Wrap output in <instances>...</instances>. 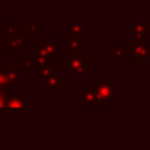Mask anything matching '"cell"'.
Here are the masks:
<instances>
[{
    "label": "cell",
    "mask_w": 150,
    "mask_h": 150,
    "mask_svg": "<svg viewBox=\"0 0 150 150\" xmlns=\"http://www.w3.org/2000/svg\"><path fill=\"white\" fill-rule=\"evenodd\" d=\"M35 47H36V52L43 54L45 56L52 60L56 59L63 52L62 48L57 46V39L55 36H48L43 42H35Z\"/></svg>",
    "instance_id": "2"
},
{
    "label": "cell",
    "mask_w": 150,
    "mask_h": 150,
    "mask_svg": "<svg viewBox=\"0 0 150 150\" xmlns=\"http://www.w3.org/2000/svg\"><path fill=\"white\" fill-rule=\"evenodd\" d=\"M79 101L82 102L86 107H104L105 105V102H103L98 97L94 84L91 86L86 84L83 89L79 91Z\"/></svg>",
    "instance_id": "3"
},
{
    "label": "cell",
    "mask_w": 150,
    "mask_h": 150,
    "mask_svg": "<svg viewBox=\"0 0 150 150\" xmlns=\"http://www.w3.org/2000/svg\"><path fill=\"white\" fill-rule=\"evenodd\" d=\"M19 68L20 69H33L30 59H20L19 60Z\"/></svg>",
    "instance_id": "17"
},
{
    "label": "cell",
    "mask_w": 150,
    "mask_h": 150,
    "mask_svg": "<svg viewBox=\"0 0 150 150\" xmlns=\"http://www.w3.org/2000/svg\"><path fill=\"white\" fill-rule=\"evenodd\" d=\"M14 63L8 64V67L5 69L6 71V79L9 87H15L20 84V70L14 67Z\"/></svg>",
    "instance_id": "9"
},
{
    "label": "cell",
    "mask_w": 150,
    "mask_h": 150,
    "mask_svg": "<svg viewBox=\"0 0 150 150\" xmlns=\"http://www.w3.org/2000/svg\"><path fill=\"white\" fill-rule=\"evenodd\" d=\"M5 42V35H4V22L0 21V43Z\"/></svg>",
    "instance_id": "19"
},
{
    "label": "cell",
    "mask_w": 150,
    "mask_h": 150,
    "mask_svg": "<svg viewBox=\"0 0 150 150\" xmlns=\"http://www.w3.org/2000/svg\"><path fill=\"white\" fill-rule=\"evenodd\" d=\"M62 83H63V77L60 74L52 76L45 81H41V84L47 90H62V88H63Z\"/></svg>",
    "instance_id": "10"
},
{
    "label": "cell",
    "mask_w": 150,
    "mask_h": 150,
    "mask_svg": "<svg viewBox=\"0 0 150 150\" xmlns=\"http://www.w3.org/2000/svg\"><path fill=\"white\" fill-rule=\"evenodd\" d=\"M94 87L96 89V93L98 97L103 102H115L116 95H115V87L109 81H102V80H95Z\"/></svg>",
    "instance_id": "4"
},
{
    "label": "cell",
    "mask_w": 150,
    "mask_h": 150,
    "mask_svg": "<svg viewBox=\"0 0 150 150\" xmlns=\"http://www.w3.org/2000/svg\"><path fill=\"white\" fill-rule=\"evenodd\" d=\"M42 29V25L40 21H26L25 22V30L28 33H39Z\"/></svg>",
    "instance_id": "16"
},
{
    "label": "cell",
    "mask_w": 150,
    "mask_h": 150,
    "mask_svg": "<svg viewBox=\"0 0 150 150\" xmlns=\"http://www.w3.org/2000/svg\"><path fill=\"white\" fill-rule=\"evenodd\" d=\"M131 53V48H127V47H112L110 49V57L112 60L116 59H127L128 54Z\"/></svg>",
    "instance_id": "15"
},
{
    "label": "cell",
    "mask_w": 150,
    "mask_h": 150,
    "mask_svg": "<svg viewBox=\"0 0 150 150\" xmlns=\"http://www.w3.org/2000/svg\"><path fill=\"white\" fill-rule=\"evenodd\" d=\"M20 32H21V29H20L19 26L15 25V22H13V21H6V22H4L5 41H6L8 38H11V36H13V35H15V34H18V33H20Z\"/></svg>",
    "instance_id": "14"
},
{
    "label": "cell",
    "mask_w": 150,
    "mask_h": 150,
    "mask_svg": "<svg viewBox=\"0 0 150 150\" xmlns=\"http://www.w3.org/2000/svg\"><path fill=\"white\" fill-rule=\"evenodd\" d=\"M4 46L8 49L11 54H19L22 48L26 47V33L20 32L11 38H8L5 42Z\"/></svg>",
    "instance_id": "5"
},
{
    "label": "cell",
    "mask_w": 150,
    "mask_h": 150,
    "mask_svg": "<svg viewBox=\"0 0 150 150\" xmlns=\"http://www.w3.org/2000/svg\"><path fill=\"white\" fill-rule=\"evenodd\" d=\"M62 68L68 71L69 75L76 74L79 79L82 81L86 75L90 71V62L88 59L84 57L83 53L69 55L68 57L62 60Z\"/></svg>",
    "instance_id": "1"
},
{
    "label": "cell",
    "mask_w": 150,
    "mask_h": 150,
    "mask_svg": "<svg viewBox=\"0 0 150 150\" xmlns=\"http://www.w3.org/2000/svg\"><path fill=\"white\" fill-rule=\"evenodd\" d=\"M59 71L57 69L53 68L52 66L50 67H45V68H41V69H38L35 70V80L38 81H45L52 76H55L57 75Z\"/></svg>",
    "instance_id": "12"
},
{
    "label": "cell",
    "mask_w": 150,
    "mask_h": 150,
    "mask_svg": "<svg viewBox=\"0 0 150 150\" xmlns=\"http://www.w3.org/2000/svg\"><path fill=\"white\" fill-rule=\"evenodd\" d=\"M132 35H148V21H132Z\"/></svg>",
    "instance_id": "13"
},
{
    "label": "cell",
    "mask_w": 150,
    "mask_h": 150,
    "mask_svg": "<svg viewBox=\"0 0 150 150\" xmlns=\"http://www.w3.org/2000/svg\"><path fill=\"white\" fill-rule=\"evenodd\" d=\"M1 59H4V48L2 47H0V60Z\"/></svg>",
    "instance_id": "20"
},
{
    "label": "cell",
    "mask_w": 150,
    "mask_h": 150,
    "mask_svg": "<svg viewBox=\"0 0 150 150\" xmlns=\"http://www.w3.org/2000/svg\"><path fill=\"white\" fill-rule=\"evenodd\" d=\"M30 61H32V66H33V69L34 70H38V69H41V68H45V67H50L53 66V60L45 56L43 54L39 53V52H35V53H32L30 54Z\"/></svg>",
    "instance_id": "7"
},
{
    "label": "cell",
    "mask_w": 150,
    "mask_h": 150,
    "mask_svg": "<svg viewBox=\"0 0 150 150\" xmlns=\"http://www.w3.org/2000/svg\"><path fill=\"white\" fill-rule=\"evenodd\" d=\"M7 110L9 111H25L26 110V100L21 95H14L11 97Z\"/></svg>",
    "instance_id": "11"
},
{
    "label": "cell",
    "mask_w": 150,
    "mask_h": 150,
    "mask_svg": "<svg viewBox=\"0 0 150 150\" xmlns=\"http://www.w3.org/2000/svg\"><path fill=\"white\" fill-rule=\"evenodd\" d=\"M7 87L9 86L6 79V71L5 69H0V88H7Z\"/></svg>",
    "instance_id": "18"
},
{
    "label": "cell",
    "mask_w": 150,
    "mask_h": 150,
    "mask_svg": "<svg viewBox=\"0 0 150 150\" xmlns=\"http://www.w3.org/2000/svg\"><path fill=\"white\" fill-rule=\"evenodd\" d=\"M131 56L137 61V63H143L145 59H150V47L148 43H132Z\"/></svg>",
    "instance_id": "6"
},
{
    "label": "cell",
    "mask_w": 150,
    "mask_h": 150,
    "mask_svg": "<svg viewBox=\"0 0 150 150\" xmlns=\"http://www.w3.org/2000/svg\"><path fill=\"white\" fill-rule=\"evenodd\" d=\"M67 29H68V38L84 39V22L83 21H68Z\"/></svg>",
    "instance_id": "8"
}]
</instances>
